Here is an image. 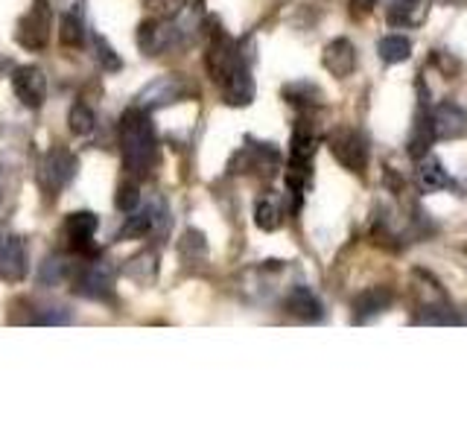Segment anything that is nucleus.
<instances>
[{
  "mask_svg": "<svg viewBox=\"0 0 467 438\" xmlns=\"http://www.w3.org/2000/svg\"><path fill=\"white\" fill-rule=\"evenodd\" d=\"M432 123H435V138L441 141H456L467 135V111L459 109L456 102H444L432 111Z\"/></svg>",
  "mask_w": 467,
  "mask_h": 438,
  "instance_id": "obj_11",
  "label": "nucleus"
},
{
  "mask_svg": "<svg viewBox=\"0 0 467 438\" xmlns=\"http://www.w3.org/2000/svg\"><path fill=\"white\" fill-rule=\"evenodd\" d=\"M432 141H438V138H435V123H432V114H430V111L423 114V109H420V111H418V117H415L412 135H409V155L420 161L423 155H427L430 146H432Z\"/></svg>",
  "mask_w": 467,
  "mask_h": 438,
  "instance_id": "obj_16",
  "label": "nucleus"
},
{
  "mask_svg": "<svg viewBox=\"0 0 467 438\" xmlns=\"http://www.w3.org/2000/svg\"><path fill=\"white\" fill-rule=\"evenodd\" d=\"M430 12V0H400L389 12V21L394 26H420Z\"/></svg>",
  "mask_w": 467,
  "mask_h": 438,
  "instance_id": "obj_18",
  "label": "nucleus"
},
{
  "mask_svg": "<svg viewBox=\"0 0 467 438\" xmlns=\"http://www.w3.org/2000/svg\"><path fill=\"white\" fill-rule=\"evenodd\" d=\"M77 284V292L85 298H109L111 287H114V272L106 266V263H85V266L73 277Z\"/></svg>",
  "mask_w": 467,
  "mask_h": 438,
  "instance_id": "obj_8",
  "label": "nucleus"
},
{
  "mask_svg": "<svg viewBox=\"0 0 467 438\" xmlns=\"http://www.w3.org/2000/svg\"><path fill=\"white\" fill-rule=\"evenodd\" d=\"M58 36L67 47H79L85 41V24H82V12H65L62 15V26H58Z\"/></svg>",
  "mask_w": 467,
  "mask_h": 438,
  "instance_id": "obj_22",
  "label": "nucleus"
},
{
  "mask_svg": "<svg viewBox=\"0 0 467 438\" xmlns=\"http://www.w3.org/2000/svg\"><path fill=\"white\" fill-rule=\"evenodd\" d=\"M94 58L97 62L106 68V70H120L123 62H120V56H117L111 47H109V41L102 38V36H94Z\"/></svg>",
  "mask_w": 467,
  "mask_h": 438,
  "instance_id": "obj_25",
  "label": "nucleus"
},
{
  "mask_svg": "<svg viewBox=\"0 0 467 438\" xmlns=\"http://www.w3.org/2000/svg\"><path fill=\"white\" fill-rule=\"evenodd\" d=\"M33 321H36V325H67L70 313L62 310V307H44V310H38V316Z\"/></svg>",
  "mask_w": 467,
  "mask_h": 438,
  "instance_id": "obj_28",
  "label": "nucleus"
},
{
  "mask_svg": "<svg viewBox=\"0 0 467 438\" xmlns=\"http://www.w3.org/2000/svg\"><path fill=\"white\" fill-rule=\"evenodd\" d=\"M420 325H456V316H452L447 307H427V313L418 316Z\"/></svg>",
  "mask_w": 467,
  "mask_h": 438,
  "instance_id": "obj_27",
  "label": "nucleus"
},
{
  "mask_svg": "<svg viewBox=\"0 0 467 438\" xmlns=\"http://www.w3.org/2000/svg\"><path fill=\"white\" fill-rule=\"evenodd\" d=\"M389 4H391V6H394V4H400V0H389Z\"/></svg>",
  "mask_w": 467,
  "mask_h": 438,
  "instance_id": "obj_31",
  "label": "nucleus"
},
{
  "mask_svg": "<svg viewBox=\"0 0 467 438\" xmlns=\"http://www.w3.org/2000/svg\"><path fill=\"white\" fill-rule=\"evenodd\" d=\"M138 202H140V193H138V187L135 184H123L120 190H117V208L131 214L138 208Z\"/></svg>",
  "mask_w": 467,
  "mask_h": 438,
  "instance_id": "obj_29",
  "label": "nucleus"
},
{
  "mask_svg": "<svg viewBox=\"0 0 467 438\" xmlns=\"http://www.w3.org/2000/svg\"><path fill=\"white\" fill-rule=\"evenodd\" d=\"M12 88H15V94H18V99L24 102V106L38 109L44 102V94H47V79H44V73L38 68L26 65V68H18L12 73Z\"/></svg>",
  "mask_w": 467,
  "mask_h": 438,
  "instance_id": "obj_9",
  "label": "nucleus"
},
{
  "mask_svg": "<svg viewBox=\"0 0 467 438\" xmlns=\"http://www.w3.org/2000/svg\"><path fill=\"white\" fill-rule=\"evenodd\" d=\"M67 126H70V131H77V135H88V131H94V126H97V117H94V111L88 109V106H73L70 109V114H67Z\"/></svg>",
  "mask_w": 467,
  "mask_h": 438,
  "instance_id": "obj_24",
  "label": "nucleus"
},
{
  "mask_svg": "<svg viewBox=\"0 0 467 438\" xmlns=\"http://www.w3.org/2000/svg\"><path fill=\"white\" fill-rule=\"evenodd\" d=\"M208 73L211 79L223 85L234 70H237L243 65V56H240V47L237 41H234L231 36H225L223 29H216L213 38H211V47H208Z\"/></svg>",
  "mask_w": 467,
  "mask_h": 438,
  "instance_id": "obj_5",
  "label": "nucleus"
},
{
  "mask_svg": "<svg viewBox=\"0 0 467 438\" xmlns=\"http://www.w3.org/2000/svg\"><path fill=\"white\" fill-rule=\"evenodd\" d=\"M143 269H158L155 266V255L152 252H146V255H140V257H135V260H129V266H126V275L131 277V281H140V284H146V275H143Z\"/></svg>",
  "mask_w": 467,
  "mask_h": 438,
  "instance_id": "obj_26",
  "label": "nucleus"
},
{
  "mask_svg": "<svg viewBox=\"0 0 467 438\" xmlns=\"http://www.w3.org/2000/svg\"><path fill=\"white\" fill-rule=\"evenodd\" d=\"M284 97L292 102V106H304V109L318 106V102H321V91L313 82H292V85L284 88Z\"/></svg>",
  "mask_w": 467,
  "mask_h": 438,
  "instance_id": "obj_21",
  "label": "nucleus"
},
{
  "mask_svg": "<svg viewBox=\"0 0 467 438\" xmlns=\"http://www.w3.org/2000/svg\"><path fill=\"white\" fill-rule=\"evenodd\" d=\"M286 310L296 318H301V321H321V318H325V307H321V301L306 287H296L289 292Z\"/></svg>",
  "mask_w": 467,
  "mask_h": 438,
  "instance_id": "obj_15",
  "label": "nucleus"
},
{
  "mask_svg": "<svg viewBox=\"0 0 467 438\" xmlns=\"http://www.w3.org/2000/svg\"><path fill=\"white\" fill-rule=\"evenodd\" d=\"M97 228H99L97 214H91V211L70 214L67 223H65V237H67L70 252L91 255L94 252V234H97Z\"/></svg>",
  "mask_w": 467,
  "mask_h": 438,
  "instance_id": "obj_7",
  "label": "nucleus"
},
{
  "mask_svg": "<svg viewBox=\"0 0 467 438\" xmlns=\"http://www.w3.org/2000/svg\"><path fill=\"white\" fill-rule=\"evenodd\" d=\"M325 68L333 73L336 79H348L357 70V50L348 38H333L325 47Z\"/></svg>",
  "mask_w": 467,
  "mask_h": 438,
  "instance_id": "obj_12",
  "label": "nucleus"
},
{
  "mask_svg": "<svg viewBox=\"0 0 467 438\" xmlns=\"http://www.w3.org/2000/svg\"><path fill=\"white\" fill-rule=\"evenodd\" d=\"M377 6V0H350V15L354 18H365V15H371Z\"/></svg>",
  "mask_w": 467,
  "mask_h": 438,
  "instance_id": "obj_30",
  "label": "nucleus"
},
{
  "mask_svg": "<svg viewBox=\"0 0 467 438\" xmlns=\"http://www.w3.org/2000/svg\"><path fill=\"white\" fill-rule=\"evenodd\" d=\"M182 94H184V82L179 77H158L138 94V106H143V109L170 106V102L182 99Z\"/></svg>",
  "mask_w": 467,
  "mask_h": 438,
  "instance_id": "obj_10",
  "label": "nucleus"
},
{
  "mask_svg": "<svg viewBox=\"0 0 467 438\" xmlns=\"http://www.w3.org/2000/svg\"><path fill=\"white\" fill-rule=\"evenodd\" d=\"M50 26H53L50 0H36L33 9H29L21 18L18 33H15V41H18L21 47L29 50V53H41L44 47H47V41H50Z\"/></svg>",
  "mask_w": 467,
  "mask_h": 438,
  "instance_id": "obj_2",
  "label": "nucleus"
},
{
  "mask_svg": "<svg viewBox=\"0 0 467 438\" xmlns=\"http://www.w3.org/2000/svg\"><path fill=\"white\" fill-rule=\"evenodd\" d=\"M155 129L150 120V109L131 106L120 117V155L123 170L131 175H146L155 164Z\"/></svg>",
  "mask_w": 467,
  "mask_h": 438,
  "instance_id": "obj_1",
  "label": "nucleus"
},
{
  "mask_svg": "<svg viewBox=\"0 0 467 438\" xmlns=\"http://www.w3.org/2000/svg\"><path fill=\"white\" fill-rule=\"evenodd\" d=\"M77 170H79V158L62 150V146H56L41 161V184L47 190L50 196H58L62 190L77 179Z\"/></svg>",
  "mask_w": 467,
  "mask_h": 438,
  "instance_id": "obj_4",
  "label": "nucleus"
},
{
  "mask_svg": "<svg viewBox=\"0 0 467 438\" xmlns=\"http://www.w3.org/2000/svg\"><path fill=\"white\" fill-rule=\"evenodd\" d=\"M254 223L263 231H275L277 225H281V208H277L272 199H260L254 204Z\"/></svg>",
  "mask_w": 467,
  "mask_h": 438,
  "instance_id": "obj_23",
  "label": "nucleus"
},
{
  "mask_svg": "<svg viewBox=\"0 0 467 438\" xmlns=\"http://www.w3.org/2000/svg\"><path fill=\"white\" fill-rule=\"evenodd\" d=\"M327 146H330L333 158L348 170H365V164H368V141H365V135L357 131L354 126L333 129L327 138Z\"/></svg>",
  "mask_w": 467,
  "mask_h": 438,
  "instance_id": "obj_3",
  "label": "nucleus"
},
{
  "mask_svg": "<svg viewBox=\"0 0 467 438\" xmlns=\"http://www.w3.org/2000/svg\"><path fill=\"white\" fill-rule=\"evenodd\" d=\"M418 184L427 190V193H432V190H447L452 184V179L441 161L432 155H423L418 164Z\"/></svg>",
  "mask_w": 467,
  "mask_h": 438,
  "instance_id": "obj_17",
  "label": "nucleus"
},
{
  "mask_svg": "<svg viewBox=\"0 0 467 438\" xmlns=\"http://www.w3.org/2000/svg\"><path fill=\"white\" fill-rule=\"evenodd\" d=\"M377 53L386 65H398V62H406V58L412 56V41L403 38V36H386V38L377 41Z\"/></svg>",
  "mask_w": 467,
  "mask_h": 438,
  "instance_id": "obj_20",
  "label": "nucleus"
},
{
  "mask_svg": "<svg viewBox=\"0 0 467 438\" xmlns=\"http://www.w3.org/2000/svg\"><path fill=\"white\" fill-rule=\"evenodd\" d=\"M155 219H158L155 208L131 211V214L126 216L123 228H120V240H140V237H146V234H150V231L155 228Z\"/></svg>",
  "mask_w": 467,
  "mask_h": 438,
  "instance_id": "obj_19",
  "label": "nucleus"
},
{
  "mask_svg": "<svg viewBox=\"0 0 467 438\" xmlns=\"http://www.w3.org/2000/svg\"><path fill=\"white\" fill-rule=\"evenodd\" d=\"M29 272V255L18 234H0V277L9 284L24 281Z\"/></svg>",
  "mask_w": 467,
  "mask_h": 438,
  "instance_id": "obj_6",
  "label": "nucleus"
},
{
  "mask_svg": "<svg viewBox=\"0 0 467 438\" xmlns=\"http://www.w3.org/2000/svg\"><path fill=\"white\" fill-rule=\"evenodd\" d=\"M219 88H223V97H225L228 106H248V102L254 99V79H252V70H248L245 62L234 70Z\"/></svg>",
  "mask_w": 467,
  "mask_h": 438,
  "instance_id": "obj_13",
  "label": "nucleus"
},
{
  "mask_svg": "<svg viewBox=\"0 0 467 438\" xmlns=\"http://www.w3.org/2000/svg\"><path fill=\"white\" fill-rule=\"evenodd\" d=\"M391 289L386 287H371V289H365L357 296L354 301V321H368L379 313H386L389 307H391Z\"/></svg>",
  "mask_w": 467,
  "mask_h": 438,
  "instance_id": "obj_14",
  "label": "nucleus"
}]
</instances>
